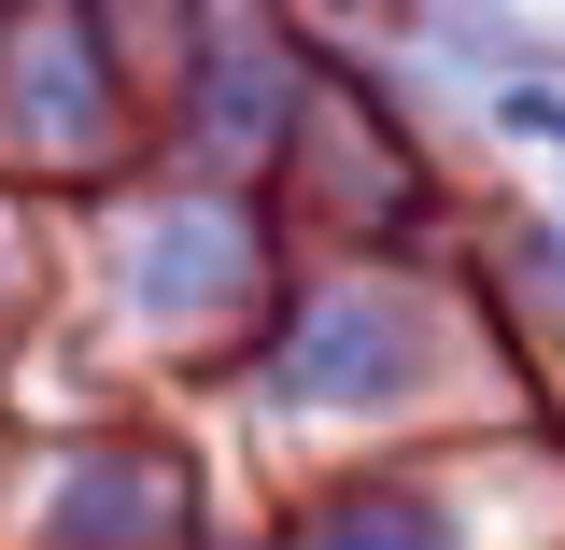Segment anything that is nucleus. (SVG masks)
Listing matches in <instances>:
<instances>
[{
	"mask_svg": "<svg viewBox=\"0 0 565 550\" xmlns=\"http://www.w3.org/2000/svg\"><path fill=\"white\" fill-rule=\"evenodd\" d=\"M396 381H411V311L396 296H311L297 396H396Z\"/></svg>",
	"mask_w": 565,
	"mask_h": 550,
	"instance_id": "1",
	"label": "nucleus"
},
{
	"mask_svg": "<svg viewBox=\"0 0 565 550\" xmlns=\"http://www.w3.org/2000/svg\"><path fill=\"white\" fill-rule=\"evenodd\" d=\"M311 550H452V508H438V494L367 481V494H340V508L311 522Z\"/></svg>",
	"mask_w": 565,
	"mask_h": 550,
	"instance_id": "2",
	"label": "nucleus"
}]
</instances>
